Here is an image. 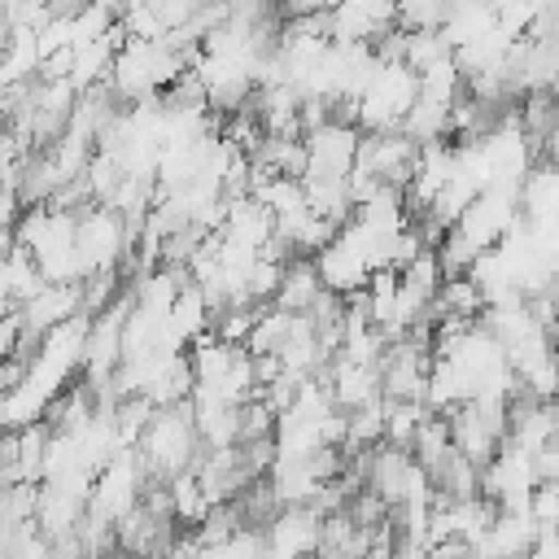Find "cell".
Instances as JSON below:
<instances>
[{
    "instance_id": "17",
    "label": "cell",
    "mask_w": 559,
    "mask_h": 559,
    "mask_svg": "<svg viewBox=\"0 0 559 559\" xmlns=\"http://www.w3.org/2000/svg\"><path fill=\"white\" fill-rule=\"evenodd\" d=\"M284 17H328L336 9V0H280Z\"/></svg>"
},
{
    "instance_id": "9",
    "label": "cell",
    "mask_w": 559,
    "mask_h": 559,
    "mask_svg": "<svg viewBox=\"0 0 559 559\" xmlns=\"http://www.w3.org/2000/svg\"><path fill=\"white\" fill-rule=\"evenodd\" d=\"M306 175H336L345 179L354 170V157H358V127L354 122H341V118H328L319 127H310L306 135Z\"/></svg>"
},
{
    "instance_id": "12",
    "label": "cell",
    "mask_w": 559,
    "mask_h": 559,
    "mask_svg": "<svg viewBox=\"0 0 559 559\" xmlns=\"http://www.w3.org/2000/svg\"><path fill=\"white\" fill-rule=\"evenodd\" d=\"M74 314H87L83 310V284H44L22 306V323H26V336L31 341H39L44 332H52L57 323H66Z\"/></svg>"
},
{
    "instance_id": "4",
    "label": "cell",
    "mask_w": 559,
    "mask_h": 559,
    "mask_svg": "<svg viewBox=\"0 0 559 559\" xmlns=\"http://www.w3.org/2000/svg\"><path fill=\"white\" fill-rule=\"evenodd\" d=\"M131 223L114 210V205H87L79 210V236H74V249H79V266H83V280L87 275H100V271H118V258L127 253L131 245Z\"/></svg>"
},
{
    "instance_id": "1",
    "label": "cell",
    "mask_w": 559,
    "mask_h": 559,
    "mask_svg": "<svg viewBox=\"0 0 559 559\" xmlns=\"http://www.w3.org/2000/svg\"><path fill=\"white\" fill-rule=\"evenodd\" d=\"M201 52V48H197ZM197 52L170 44V39H135L127 35L122 48L114 52V66H109V87L118 92L122 105H140V100H153L162 96L192 61Z\"/></svg>"
},
{
    "instance_id": "3",
    "label": "cell",
    "mask_w": 559,
    "mask_h": 559,
    "mask_svg": "<svg viewBox=\"0 0 559 559\" xmlns=\"http://www.w3.org/2000/svg\"><path fill=\"white\" fill-rule=\"evenodd\" d=\"M415 100H419V74L406 61H384L380 57L371 79L354 96V122L362 131H402Z\"/></svg>"
},
{
    "instance_id": "8",
    "label": "cell",
    "mask_w": 559,
    "mask_h": 559,
    "mask_svg": "<svg viewBox=\"0 0 559 559\" xmlns=\"http://www.w3.org/2000/svg\"><path fill=\"white\" fill-rule=\"evenodd\" d=\"M389 31H397V0H336L328 13V39L332 44H380Z\"/></svg>"
},
{
    "instance_id": "13",
    "label": "cell",
    "mask_w": 559,
    "mask_h": 559,
    "mask_svg": "<svg viewBox=\"0 0 559 559\" xmlns=\"http://www.w3.org/2000/svg\"><path fill=\"white\" fill-rule=\"evenodd\" d=\"M319 297H323V280H319V271H314V258H293V262L284 266L275 306H284V310H293V314H310Z\"/></svg>"
},
{
    "instance_id": "7",
    "label": "cell",
    "mask_w": 559,
    "mask_h": 559,
    "mask_svg": "<svg viewBox=\"0 0 559 559\" xmlns=\"http://www.w3.org/2000/svg\"><path fill=\"white\" fill-rule=\"evenodd\" d=\"M415 162H419V144L406 131H367L358 140L354 170H362V175H371L380 183L406 188L411 175H415Z\"/></svg>"
},
{
    "instance_id": "14",
    "label": "cell",
    "mask_w": 559,
    "mask_h": 559,
    "mask_svg": "<svg viewBox=\"0 0 559 559\" xmlns=\"http://www.w3.org/2000/svg\"><path fill=\"white\" fill-rule=\"evenodd\" d=\"M293 323H297L293 310H284V306H275V301L258 306V319H253V328H249V336H245V349H249V354H280V345L288 341Z\"/></svg>"
},
{
    "instance_id": "2",
    "label": "cell",
    "mask_w": 559,
    "mask_h": 559,
    "mask_svg": "<svg viewBox=\"0 0 559 559\" xmlns=\"http://www.w3.org/2000/svg\"><path fill=\"white\" fill-rule=\"evenodd\" d=\"M135 450H140L153 480H170V476L197 467L201 428H197V415H192V397L175 402V406H157L153 419L144 424L140 441H135Z\"/></svg>"
},
{
    "instance_id": "5",
    "label": "cell",
    "mask_w": 559,
    "mask_h": 559,
    "mask_svg": "<svg viewBox=\"0 0 559 559\" xmlns=\"http://www.w3.org/2000/svg\"><path fill=\"white\" fill-rule=\"evenodd\" d=\"M520 218H524V210H520V188H515V183H493V188H485V192L472 197V205L459 214L454 231H459L476 253H485V249H493Z\"/></svg>"
},
{
    "instance_id": "16",
    "label": "cell",
    "mask_w": 559,
    "mask_h": 559,
    "mask_svg": "<svg viewBox=\"0 0 559 559\" xmlns=\"http://www.w3.org/2000/svg\"><path fill=\"white\" fill-rule=\"evenodd\" d=\"M528 515H533L537 533H559V480H537V489L528 498Z\"/></svg>"
},
{
    "instance_id": "10",
    "label": "cell",
    "mask_w": 559,
    "mask_h": 559,
    "mask_svg": "<svg viewBox=\"0 0 559 559\" xmlns=\"http://www.w3.org/2000/svg\"><path fill=\"white\" fill-rule=\"evenodd\" d=\"M262 537H266L271 559H310L319 550V537H323V515L310 502L280 507L275 520L262 528Z\"/></svg>"
},
{
    "instance_id": "6",
    "label": "cell",
    "mask_w": 559,
    "mask_h": 559,
    "mask_svg": "<svg viewBox=\"0 0 559 559\" xmlns=\"http://www.w3.org/2000/svg\"><path fill=\"white\" fill-rule=\"evenodd\" d=\"M533 489H537L533 454H524L520 445L502 441V445H498V454L480 467V493H485L498 511H528Z\"/></svg>"
},
{
    "instance_id": "15",
    "label": "cell",
    "mask_w": 559,
    "mask_h": 559,
    "mask_svg": "<svg viewBox=\"0 0 559 559\" xmlns=\"http://www.w3.org/2000/svg\"><path fill=\"white\" fill-rule=\"evenodd\" d=\"M428 415H432L428 402H397V397H384V441L411 450V441H415V432H419V424H424Z\"/></svg>"
},
{
    "instance_id": "11",
    "label": "cell",
    "mask_w": 559,
    "mask_h": 559,
    "mask_svg": "<svg viewBox=\"0 0 559 559\" xmlns=\"http://www.w3.org/2000/svg\"><path fill=\"white\" fill-rule=\"evenodd\" d=\"M537 524L528 511H498L493 524L485 528V537L472 546L476 559H528V550L537 546Z\"/></svg>"
}]
</instances>
